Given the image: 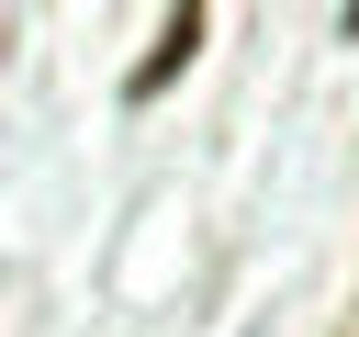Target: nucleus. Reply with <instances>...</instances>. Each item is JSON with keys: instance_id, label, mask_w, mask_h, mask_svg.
<instances>
[{"instance_id": "f257e3e1", "label": "nucleus", "mask_w": 359, "mask_h": 337, "mask_svg": "<svg viewBox=\"0 0 359 337\" xmlns=\"http://www.w3.org/2000/svg\"><path fill=\"white\" fill-rule=\"evenodd\" d=\"M191 45H202V11H191V0H180V11H168V22H157V56H146V67H135V101H146V90H168V79H180V67H191Z\"/></svg>"}]
</instances>
